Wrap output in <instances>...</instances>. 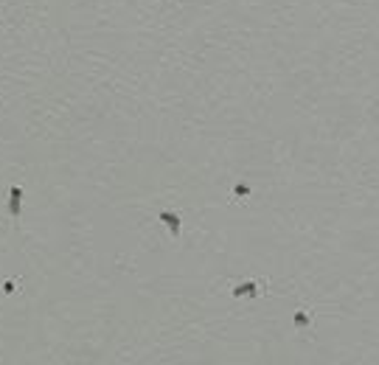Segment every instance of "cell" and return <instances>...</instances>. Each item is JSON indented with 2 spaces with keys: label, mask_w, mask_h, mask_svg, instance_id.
Returning <instances> with one entry per match:
<instances>
[{
  "label": "cell",
  "mask_w": 379,
  "mask_h": 365,
  "mask_svg": "<svg viewBox=\"0 0 379 365\" xmlns=\"http://www.w3.org/2000/svg\"><path fill=\"white\" fill-rule=\"evenodd\" d=\"M12 197H15V202H12V214L17 216V211H20V197H23L20 188H15V191H12Z\"/></svg>",
  "instance_id": "cell-3"
},
{
  "label": "cell",
  "mask_w": 379,
  "mask_h": 365,
  "mask_svg": "<svg viewBox=\"0 0 379 365\" xmlns=\"http://www.w3.org/2000/svg\"><path fill=\"white\" fill-rule=\"evenodd\" d=\"M236 194H239V197H242V194L247 197V194H250V188H247V186H236Z\"/></svg>",
  "instance_id": "cell-5"
},
{
  "label": "cell",
  "mask_w": 379,
  "mask_h": 365,
  "mask_svg": "<svg viewBox=\"0 0 379 365\" xmlns=\"http://www.w3.org/2000/svg\"><path fill=\"white\" fill-rule=\"evenodd\" d=\"M295 326H298V329H306V326H309V317L303 315V312H298V315H295Z\"/></svg>",
  "instance_id": "cell-4"
},
{
  "label": "cell",
  "mask_w": 379,
  "mask_h": 365,
  "mask_svg": "<svg viewBox=\"0 0 379 365\" xmlns=\"http://www.w3.org/2000/svg\"><path fill=\"white\" fill-rule=\"evenodd\" d=\"M160 219L169 225L172 236H180V216H177V214H172V211H163V214H160Z\"/></svg>",
  "instance_id": "cell-1"
},
{
  "label": "cell",
  "mask_w": 379,
  "mask_h": 365,
  "mask_svg": "<svg viewBox=\"0 0 379 365\" xmlns=\"http://www.w3.org/2000/svg\"><path fill=\"white\" fill-rule=\"evenodd\" d=\"M244 292L250 295V298H256L258 289H256V284H253V281H247V284H242V286H236V289H233V295H236V298H242Z\"/></svg>",
  "instance_id": "cell-2"
}]
</instances>
